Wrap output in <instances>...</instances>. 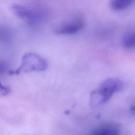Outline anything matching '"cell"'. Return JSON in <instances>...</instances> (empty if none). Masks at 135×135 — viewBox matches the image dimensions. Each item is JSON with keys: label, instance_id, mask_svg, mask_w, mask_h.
<instances>
[{"label": "cell", "instance_id": "obj_3", "mask_svg": "<svg viewBox=\"0 0 135 135\" xmlns=\"http://www.w3.org/2000/svg\"><path fill=\"white\" fill-rule=\"evenodd\" d=\"M47 67V62L44 59L35 53H27L23 56L20 67L14 71H9V73L13 74H18L21 72H41L45 71Z\"/></svg>", "mask_w": 135, "mask_h": 135}, {"label": "cell", "instance_id": "obj_7", "mask_svg": "<svg viewBox=\"0 0 135 135\" xmlns=\"http://www.w3.org/2000/svg\"><path fill=\"white\" fill-rule=\"evenodd\" d=\"M134 0H111V8L116 11H120L127 8L132 5Z\"/></svg>", "mask_w": 135, "mask_h": 135}, {"label": "cell", "instance_id": "obj_4", "mask_svg": "<svg viewBox=\"0 0 135 135\" xmlns=\"http://www.w3.org/2000/svg\"><path fill=\"white\" fill-rule=\"evenodd\" d=\"M84 26L83 20L80 17H76L59 25L55 29V33L58 35L73 34L81 30Z\"/></svg>", "mask_w": 135, "mask_h": 135}, {"label": "cell", "instance_id": "obj_5", "mask_svg": "<svg viewBox=\"0 0 135 135\" xmlns=\"http://www.w3.org/2000/svg\"><path fill=\"white\" fill-rule=\"evenodd\" d=\"M121 131V126L115 123H106L98 126L92 131L95 135H117Z\"/></svg>", "mask_w": 135, "mask_h": 135}, {"label": "cell", "instance_id": "obj_10", "mask_svg": "<svg viewBox=\"0 0 135 135\" xmlns=\"http://www.w3.org/2000/svg\"><path fill=\"white\" fill-rule=\"evenodd\" d=\"M130 111H131V113L134 114V104H133L132 105H131Z\"/></svg>", "mask_w": 135, "mask_h": 135}, {"label": "cell", "instance_id": "obj_8", "mask_svg": "<svg viewBox=\"0 0 135 135\" xmlns=\"http://www.w3.org/2000/svg\"><path fill=\"white\" fill-rule=\"evenodd\" d=\"M11 92V90L9 87L7 86L4 85L0 82V93L3 95H7Z\"/></svg>", "mask_w": 135, "mask_h": 135}, {"label": "cell", "instance_id": "obj_9", "mask_svg": "<svg viewBox=\"0 0 135 135\" xmlns=\"http://www.w3.org/2000/svg\"><path fill=\"white\" fill-rule=\"evenodd\" d=\"M8 65L4 61L0 60V75H2L7 71Z\"/></svg>", "mask_w": 135, "mask_h": 135}, {"label": "cell", "instance_id": "obj_6", "mask_svg": "<svg viewBox=\"0 0 135 135\" xmlns=\"http://www.w3.org/2000/svg\"><path fill=\"white\" fill-rule=\"evenodd\" d=\"M122 44L127 49H132L135 46L134 32L133 31H127L123 36Z\"/></svg>", "mask_w": 135, "mask_h": 135}, {"label": "cell", "instance_id": "obj_2", "mask_svg": "<svg viewBox=\"0 0 135 135\" xmlns=\"http://www.w3.org/2000/svg\"><path fill=\"white\" fill-rule=\"evenodd\" d=\"M11 9L15 16L32 25L41 23L46 16L45 11L40 8H33L19 4H14L11 6Z\"/></svg>", "mask_w": 135, "mask_h": 135}, {"label": "cell", "instance_id": "obj_1", "mask_svg": "<svg viewBox=\"0 0 135 135\" xmlns=\"http://www.w3.org/2000/svg\"><path fill=\"white\" fill-rule=\"evenodd\" d=\"M123 83L115 78H109L103 81L99 86L90 94V105L92 108L99 107L107 102L116 92L121 91Z\"/></svg>", "mask_w": 135, "mask_h": 135}]
</instances>
